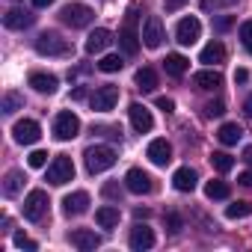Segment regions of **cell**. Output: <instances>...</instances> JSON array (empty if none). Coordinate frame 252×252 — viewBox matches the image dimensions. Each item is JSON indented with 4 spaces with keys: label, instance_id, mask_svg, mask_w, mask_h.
Returning <instances> with one entry per match:
<instances>
[{
    "label": "cell",
    "instance_id": "obj_1",
    "mask_svg": "<svg viewBox=\"0 0 252 252\" xmlns=\"http://www.w3.org/2000/svg\"><path fill=\"white\" fill-rule=\"evenodd\" d=\"M140 42H143V30H137V12H128V18H125V27L119 30V45L125 54H137L140 51Z\"/></svg>",
    "mask_w": 252,
    "mask_h": 252
},
{
    "label": "cell",
    "instance_id": "obj_2",
    "mask_svg": "<svg viewBox=\"0 0 252 252\" xmlns=\"http://www.w3.org/2000/svg\"><path fill=\"white\" fill-rule=\"evenodd\" d=\"M92 18H95V12H92V6H86V3H68V6H63V12H60V21L68 24L71 30L89 27Z\"/></svg>",
    "mask_w": 252,
    "mask_h": 252
},
{
    "label": "cell",
    "instance_id": "obj_3",
    "mask_svg": "<svg viewBox=\"0 0 252 252\" xmlns=\"http://www.w3.org/2000/svg\"><path fill=\"white\" fill-rule=\"evenodd\" d=\"M83 158H86V169L92 175H98V172H104V169H110L116 163V152L110 146H92V149H86Z\"/></svg>",
    "mask_w": 252,
    "mask_h": 252
},
{
    "label": "cell",
    "instance_id": "obj_4",
    "mask_svg": "<svg viewBox=\"0 0 252 252\" xmlns=\"http://www.w3.org/2000/svg\"><path fill=\"white\" fill-rule=\"evenodd\" d=\"M36 51L42 57H68L71 54V45L60 36V33H42L36 39Z\"/></svg>",
    "mask_w": 252,
    "mask_h": 252
},
{
    "label": "cell",
    "instance_id": "obj_5",
    "mask_svg": "<svg viewBox=\"0 0 252 252\" xmlns=\"http://www.w3.org/2000/svg\"><path fill=\"white\" fill-rule=\"evenodd\" d=\"M77 134H80V119H77L71 110L57 113V119H54V137H57L60 143H65V140H74Z\"/></svg>",
    "mask_w": 252,
    "mask_h": 252
},
{
    "label": "cell",
    "instance_id": "obj_6",
    "mask_svg": "<svg viewBox=\"0 0 252 252\" xmlns=\"http://www.w3.org/2000/svg\"><path fill=\"white\" fill-rule=\"evenodd\" d=\"M71 178H74V163H71V158H65V155L54 158V163L48 166V181H51L54 187H63V184H68Z\"/></svg>",
    "mask_w": 252,
    "mask_h": 252
},
{
    "label": "cell",
    "instance_id": "obj_7",
    "mask_svg": "<svg viewBox=\"0 0 252 252\" xmlns=\"http://www.w3.org/2000/svg\"><path fill=\"white\" fill-rule=\"evenodd\" d=\"M45 214H48V193L45 190H30L27 199H24V217L30 222H39Z\"/></svg>",
    "mask_w": 252,
    "mask_h": 252
},
{
    "label": "cell",
    "instance_id": "obj_8",
    "mask_svg": "<svg viewBox=\"0 0 252 252\" xmlns=\"http://www.w3.org/2000/svg\"><path fill=\"white\" fill-rule=\"evenodd\" d=\"M163 39H166V30H163L160 15H149V18H146V24H143V45L155 51V48H160V45H163Z\"/></svg>",
    "mask_w": 252,
    "mask_h": 252
},
{
    "label": "cell",
    "instance_id": "obj_9",
    "mask_svg": "<svg viewBox=\"0 0 252 252\" xmlns=\"http://www.w3.org/2000/svg\"><path fill=\"white\" fill-rule=\"evenodd\" d=\"M199 36H202V21L196 15H187L178 21V27H175L178 45H193V42H199Z\"/></svg>",
    "mask_w": 252,
    "mask_h": 252
},
{
    "label": "cell",
    "instance_id": "obj_10",
    "mask_svg": "<svg viewBox=\"0 0 252 252\" xmlns=\"http://www.w3.org/2000/svg\"><path fill=\"white\" fill-rule=\"evenodd\" d=\"M89 104H92V110H95V113H110V110L119 104V89H116V86H110V83H107V86H98V89H95V95L89 98Z\"/></svg>",
    "mask_w": 252,
    "mask_h": 252
},
{
    "label": "cell",
    "instance_id": "obj_11",
    "mask_svg": "<svg viewBox=\"0 0 252 252\" xmlns=\"http://www.w3.org/2000/svg\"><path fill=\"white\" fill-rule=\"evenodd\" d=\"M12 137H15V143H21V146H33V143L42 137V128H39V122H33V119H21V122H15Z\"/></svg>",
    "mask_w": 252,
    "mask_h": 252
},
{
    "label": "cell",
    "instance_id": "obj_12",
    "mask_svg": "<svg viewBox=\"0 0 252 252\" xmlns=\"http://www.w3.org/2000/svg\"><path fill=\"white\" fill-rule=\"evenodd\" d=\"M128 116H131V125H134L137 134H149V131L155 128V116H152L140 101H134V104L128 107Z\"/></svg>",
    "mask_w": 252,
    "mask_h": 252
},
{
    "label": "cell",
    "instance_id": "obj_13",
    "mask_svg": "<svg viewBox=\"0 0 252 252\" xmlns=\"http://www.w3.org/2000/svg\"><path fill=\"white\" fill-rule=\"evenodd\" d=\"M125 187H128L131 193H137V196H143V193H152V175L149 172H143V169H128V175H125Z\"/></svg>",
    "mask_w": 252,
    "mask_h": 252
},
{
    "label": "cell",
    "instance_id": "obj_14",
    "mask_svg": "<svg viewBox=\"0 0 252 252\" xmlns=\"http://www.w3.org/2000/svg\"><path fill=\"white\" fill-rule=\"evenodd\" d=\"M68 243H71L74 249H80V252H92V249L101 246V237H98L95 231H89V228H74V231L68 234Z\"/></svg>",
    "mask_w": 252,
    "mask_h": 252
},
{
    "label": "cell",
    "instance_id": "obj_15",
    "mask_svg": "<svg viewBox=\"0 0 252 252\" xmlns=\"http://www.w3.org/2000/svg\"><path fill=\"white\" fill-rule=\"evenodd\" d=\"M63 211H65V217H80V214H86V211H89V193H86V190L68 193V196L63 199Z\"/></svg>",
    "mask_w": 252,
    "mask_h": 252
},
{
    "label": "cell",
    "instance_id": "obj_16",
    "mask_svg": "<svg viewBox=\"0 0 252 252\" xmlns=\"http://www.w3.org/2000/svg\"><path fill=\"white\" fill-rule=\"evenodd\" d=\"M146 158L155 163V166H166L172 160V146L166 140H152L149 149H146Z\"/></svg>",
    "mask_w": 252,
    "mask_h": 252
},
{
    "label": "cell",
    "instance_id": "obj_17",
    "mask_svg": "<svg viewBox=\"0 0 252 252\" xmlns=\"http://www.w3.org/2000/svg\"><path fill=\"white\" fill-rule=\"evenodd\" d=\"M3 24H6L9 30H24V27L33 24V12H27V9H21V6H12V9L3 15Z\"/></svg>",
    "mask_w": 252,
    "mask_h": 252
},
{
    "label": "cell",
    "instance_id": "obj_18",
    "mask_svg": "<svg viewBox=\"0 0 252 252\" xmlns=\"http://www.w3.org/2000/svg\"><path fill=\"white\" fill-rule=\"evenodd\" d=\"M155 246V231L149 228V225H134V231H131V249H137V252H143V249H152Z\"/></svg>",
    "mask_w": 252,
    "mask_h": 252
},
{
    "label": "cell",
    "instance_id": "obj_19",
    "mask_svg": "<svg viewBox=\"0 0 252 252\" xmlns=\"http://www.w3.org/2000/svg\"><path fill=\"white\" fill-rule=\"evenodd\" d=\"M110 42H113V33L104 30V27H98V30H92L89 39H86V54H101L104 48H110Z\"/></svg>",
    "mask_w": 252,
    "mask_h": 252
},
{
    "label": "cell",
    "instance_id": "obj_20",
    "mask_svg": "<svg viewBox=\"0 0 252 252\" xmlns=\"http://www.w3.org/2000/svg\"><path fill=\"white\" fill-rule=\"evenodd\" d=\"M193 86L196 89H220L222 86V74L220 71H214V68H205V71H196L193 74Z\"/></svg>",
    "mask_w": 252,
    "mask_h": 252
},
{
    "label": "cell",
    "instance_id": "obj_21",
    "mask_svg": "<svg viewBox=\"0 0 252 252\" xmlns=\"http://www.w3.org/2000/svg\"><path fill=\"white\" fill-rule=\"evenodd\" d=\"M30 86H33L36 92H42V95H54V92H57V86H60V80H57L54 74L33 71V74H30Z\"/></svg>",
    "mask_w": 252,
    "mask_h": 252
},
{
    "label": "cell",
    "instance_id": "obj_22",
    "mask_svg": "<svg viewBox=\"0 0 252 252\" xmlns=\"http://www.w3.org/2000/svg\"><path fill=\"white\" fill-rule=\"evenodd\" d=\"M196 181H199V175H196L190 166H181V169H175V175H172V184H175V190H181V193H193V190H196Z\"/></svg>",
    "mask_w": 252,
    "mask_h": 252
},
{
    "label": "cell",
    "instance_id": "obj_23",
    "mask_svg": "<svg viewBox=\"0 0 252 252\" xmlns=\"http://www.w3.org/2000/svg\"><path fill=\"white\" fill-rule=\"evenodd\" d=\"M222 60H225V48H222L220 42L205 45L202 54H199V63H205V65H217V63H222Z\"/></svg>",
    "mask_w": 252,
    "mask_h": 252
},
{
    "label": "cell",
    "instance_id": "obj_24",
    "mask_svg": "<svg viewBox=\"0 0 252 252\" xmlns=\"http://www.w3.org/2000/svg\"><path fill=\"white\" fill-rule=\"evenodd\" d=\"M163 68H166V74H172V77H181V74L190 68V60H187V57H181V54H166V60H163Z\"/></svg>",
    "mask_w": 252,
    "mask_h": 252
},
{
    "label": "cell",
    "instance_id": "obj_25",
    "mask_svg": "<svg viewBox=\"0 0 252 252\" xmlns=\"http://www.w3.org/2000/svg\"><path fill=\"white\" fill-rule=\"evenodd\" d=\"M240 137H243V131H240V125H234V122H225L222 128L217 131V140H220L222 146H234Z\"/></svg>",
    "mask_w": 252,
    "mask_h": 252
},
{
    "label": "cell",
    "instance_id": "obj_26",
    "mask_svg": "<svg viewBox=\"0 0 252 252\" xmlns=\"http://www.w3.org/2000/svg\"><path fill=\"white\" fill-rule=\"evenodd\" d=\"M95 222H98L101 228H113V225H119V208H113V205L98 208V211H95Z\"/></svg>",
    "mask_w": 252,
    "mask_h": 252
},
{
    "label": "cell",
    "instance_id": "obj_27",
    "mask_svg": "<svg viewBox=\"0 0 252 252\" xmlns=\"http://www.w3.org/2000/svg\"><path fill=\"white\" fill-rule=\"evenodd\" d=\"M21 187H24V172H21V169L6 172V178H3V193H6V196H18Z\"/></svg>",
    "mask_w": 252,
    "mask_h": 252
},
{
    "label": "cell",
    "instance_id": "obj_28",
    "mask_svg": "<svg viewBox=\"0 0 252 252\" xmlns=\"http://www.w3.org/2000/svg\"><path fill=\"white\" fill-rule=\"evenodd\" d=\"M137 86L143 89V92H155V86H158V71L155 68H140L137 71Z\"/></svg>",
    "mask_w": 252,
    "mask_h": 252
},
{
    "label": "cell",
    "instance_id": "obj_29",
    "mask_svg": "<svg viewBox=\"0 0 252 252\" xmlns=\"http://www.w3.org/2000/svg\"><path fill=\"white\" fill-rule=\"evenodd\" d=\"M228 193H231V190H228L225 181H208V184H205V196H208V199H228Z\"/></svg>",
    "mask_w": 252,
    "mask_h": 252
},
{
    "label": "cell",
    "instance_id": "obj_30",
    "mask_svg": "<svg viewBox=\"0 0 252 252\" xmlns=\"http://www.w3.org/2000/svg\"><path fill=\"white\" fill-rule=\"evenodd\" d=\"M122 65H125V60H122L119 54H107V57L98 63V68H101V71H107V74H113V71H122Z\"/></svg>",
    "mask_w": 252,
    "mask_h": 252
},
{
    "label": "cell",
    "instance_id": "obj_31",
    "mask_svg": "<svg viewBox=\"0 0 252 252\" xmlns=\"http://www.w3.org/2000/svg\"><path fill=\"white\" fill-rule=\"evenodd\" d=\"M211 163H214L217 172H228V169L234 166V158L225 155V152H214V155H211Z\"/></svg>",
    "mask_w": 252,
    "mask_h": 252
},
{
    "label": "cell",
    "instance_id": "obj_32",
    "mask_svg": "<svg viewBox=\"0 0 252 252\" xmlns=\"http://www.w3.org/2000/svg\"><path fill=\"white\" fill-rule=\"evenodd\" d=\"M249 214H252V205L249 202H231L225 208V217L228 220H240V217H249Z\"/></svg>",
    "mask_w": 252,
    "mask_h": 252
},
{
    "label": "cell",
    "instance_id": "obj_33",
    "mask_svg": "<svg viewBox=\"0 0 252 252\" xmlns=\"http://www.w3.org/2000/svg\"><path fill=\"white\" fill-rule=\"evenodd\" d=\"M24 107V98L18 95V92H6L3 95V113L9 116V113H15V110H21Z\"/></svg>",
    "mask_w": 252,
    "mask_h": 252
},
{
    "label": "cell",
    "instance_id": "obj_34",
    "mask_svg": "<svg viewBox=\"0 0 252 252\" xmlns=\"http://www.w3.org/2000/svg\"><path fill=\"white\" fill-rule=\"evenodd\" d=\"M222 113H225V101L217 98V101H208V104H205V116H208V119H220Z\"/></svg>",
    "mask_w": 252,
    "mask_h": 252
},
{
    "label": "cell",
    "instance_id": "obj_35",
    "mask_svg": "<svg viewBox=\"0 0 252 252\" xmlns=\"http://www.w3.org/2000/svg\"><path fill=\"white\" fill-rule=\"evenodd\" d=\"M27 163H30L33 169H42V166L48 163V152H42V149H36V152H30V158H27Z\"/></svg>",
    "mask_w": 252,
    "mask_h": 252
},
{
    "label": "cell",
    "instance_id": "obj_36",
    "mask_svg": "<svg viewBox=\"0 0 252 252\" xmlns=\"http://www.w3.org/2000/svg\"><path fill=\"white\" fill-rule=\"evenodd\" d=\"M240 42H243V48L252 54V21H243V24H240Z\"/></svg>",
    "mask_w": 252,
    "mask_h": 252
},
{
    "label": "cell",
    "instance_id": "obj_37",
    "mask_svg": "<svg viewBox=\"0 0 252 252\" xmlns=\"http://www.w3.org/2000/svg\"><path fill=\"white\" fill-rule=\"evenodd\" d=\"M12 240H15V246H18V249H30V252H36V249H39V246H36V240H30L24 231H18Z\"/></svg>",
    "mask_w": 252,
    "mask_h": 252
},
{
    "label": "cell",
    "instance_id": "obj_38",
    "mask_svg": "<svg viewBox=\"0 0 252 252\" xmlns=\"http://www.w3.org/2000/svg\"><path fill=\"white\" fill-rule=\"evenodd\" d=\"M155 104H158L163 113H172V110H175V101H172V98H166V95H158V98H155Z\"/></svg>",
    "mask_w": 252,
    "mask_h": 252
},
{
    "label": "cell",
    "instance_id": "obj_39",
    "mask_svg": "<svg viewBox=\"0 0 252 252\" xmlns=\"http://www.w3.org/2000/svg\"><path fill=\"white\" fill-rule=\"evenodd\" d=\"M166 225H169V231H181V217L178 214H166Z\"/></svg>",
    "mask_w": 252,
    "mask_h": 252
},
{
    "label": "cell",
    "instance_id": "obj_40",
    "mask_svg": "<svg viewBox=\"0 0 252 252\" xmlns=\"http://www.w3.org/2000/svg\"><path fill=\"white\" fill-rule=\"evenodd\" d=\"M237 0H202V9H211V6H234Z\"/></svg>",
    "mask_w": 252,
    "mask_h": 252
},
{
    "label": "cell",
    "instance_id": "obj_41",
    "mask_svg": "<svg viewBox=\"0 0 252 252\" xmlns=\"http://www.w3.org/2000/svg\"><path fill=\"white\" fill-rule=\"evenodd\" d=\"M104 196H107V199H122V190H119L116 184H104Z\"/></svg>",
    "mask_w": 252,
    "mask_h": 252
},
{
    "label": "cell",
    "instance_id": "obj_42",
    "mask_svg": "<svg viewBox=\"0 0 252 252\" xmlns=\"http://www.w3.org/2000/svg\"><path fill=\"white\" fill-rule=\"evenodd\" d=\"M246 80H249V71L246 68H237L234 71V83H246Z\"/></svg>",
    "mask_w": 252,
    "mask_h": 252
},
{
    "label": "cell",
    "instance_id": "obj_43",
    "mask_svg": "<svg viewBox=\"0 0 252 252\" xmlns=\"http://www.w3.org/2000/svg\"><path fill=\"white\" fill-rule=\"evenodd\" d=\"M237 181H240L243 187H252V169H249V172H240V178H237Z\"/></svg>",
    "mask_w": 252,
    "mask_h": 252
},
{
    "label": "cell",
    "instance_id": "obj_44",
    "mask_svg": "<svg viewBox=\"0 0 252 252\" xmlns=\"http://www.w3.org/2000/svg\"><path fill=\"white\" fill-rule=\"evenodd\" d=\"M184 6V0H166V9L169 12H175V9H181Z\"/></svg>",
    "mask_w": 252,
    "mask_h": 252
},
{
    "label": "cell",
    "instance_id": "obj_45",
    "mask_svg": "<svg viewBox=\"0 0 252 252\" xmlns=\"http://www.w3.org/2000/svg\"><path fill=\"white\" fill-rule=\"evenodd\" d=\"M243 113H246V119H252V95L243 101Z\"/></svg>",
    "mask_w": 252,
    "mask_h": 252
},
{
    "label": "cell",
    "instance_id": "obj_46",
    "mask_svg": "<svg viewBox=\"0 0 252 252\" xmlns=\"http://www.w3.org/2000/svg\"><path fill=\"white\" fill-rule=\"evenodd\" d=\"M228 27H231V18H220L217 21V30H228Z\"/></svg>",
    "mask_w": 252,
    "mask_h": 252
},
{
    "label": "cell",
    "instance_id": "obj_47",
    "mask_svg": "<svg viewBox=\"0 0 252 252\" xmlns=\"http://www.w3.org/2000/svg\"><path fill=\"white\" fill-rule=\"evenodd\" d=\"M71 98H74V101H80V98H86V89H83V86H77V89L71 92Z\"/></svg>",
    "mask_w": 252,
    "mask_h": 252
},
{
    "label": "cell",
    "instance_id": "obj_48",
    "mask_svg": "<svg viewBox=\"0 0 252 252\" xmlns=\"http://www.w3.org/2000/svg\"><path fill=\"white\" fill-rule=\"evenodd\" d=\"M243 160L252 166V146H246V149H243Z\"/></svg>",
    "mask_w": 252,
    "mask_h": 252
},
{
    "label": "cell",
    "instance_id": "obj_49",
    "mask_svg": "<svg viewBox=\"0 0 252 252\" xmlns=\"http://www.w3.org/2000/svg\"><path fill=\"white\" fill-rule=\"evenodd\" d=\"M54 0H33V6H39V9H45V6H51Z\"/></svg>",
    "mask_w": 252,
    "mask_h": 252
}]
</instances>
